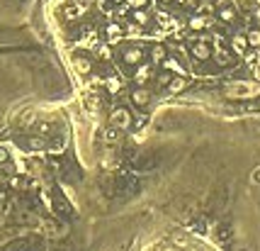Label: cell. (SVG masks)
Masks as SVG:
<instances>
[{
  "instance_id": "cell-1",
  "label": "cell",
  "mask_w": 260,
  "mask_h": 251,
  "mask_svg": "<svg viewBox=\"0 0 260 251\" xmlns=\"http://www.w3.org/2000/svg\"><path fill=\"white\" fill-rule=\"evenodd\" d=\"M224 95L231 100H250L260 95V83L258 81H233L224 88Z\"/></svg>"
},
{
  "instance_id": "cell-2",
  "label": "cell",
  "mask_w": 260,
  "mask_h": 251,
  "mask_svg": "<svg viewBox=\"0 0 260 251\" xmlns=\"http://www.w3.org/2000/svg\"><path fill=\"white\" fill-rule=\"evenodd\" d=\"M212 59H214V64H217V66L226 69V66H233V59H236V54H233L231 49H229V46H226V44L217 37V39H214V46H212Z\"/></svg>"
},
{
  "instance_id": "cell-3",
  "label": "cell",
  "mask_w": 260,
  "mask_h": 251,
  "mask_svg": "<svg viewBox=\"0 0 260 251\" xmlns=\"http://www.w3.org/2000/svg\"><path fill=\"white\" fill-rule=\"evenodd\" d=\"M153 78H156V66H153L151 61H149V64H144V61H141V64H137V66H134V73H132V81H134V85H149Z\"/></svg>"
},
{
  "instance_id": "cell-4",
  "label": "cell",
  "mask_w": 260,
  "mask_h": 251,
  "mask_svg": "<svg viewBox=\"0 0 260 251\" xmlns=\"http://www.w3.org/2000/svg\"><path fill=\"white\" fill-rule=\"evenodd\" d=\"M190 54L194 61H209L212 59V44H209V39L207 37H197L190 44Z\"/></svg>"
},
{
  "instance_id": "cell-5",
  "label": "cell",
  "mask_w": 260,
  "mask_h": 251,
  "mask_svg": "<svg viewBox=\"0 0 260 251\" xmlns=\"http://www.w3.org/2000/svg\"><path fill=\"white\" fill-rule=\"evenodd\" d=\"M110 125L117 127L119 132H124V129H129L132 127V112L126 110V108H114V110L110 112Z\"/></svg>"
},
{
  "instance_id": "cell-6",
  "label": "cell",
  "mask_w": 260,
  "mask_h": 251,
  "mask_svg": "<svg viewBox=\"0 0 260 251\" xmlns=\"http://www.w3.org/2000/svg\"><path fill=\"white\" fill-rule=\"evenodd\" d=\"M144 61V49L139 46V44H132V46H124L122 49V64L124 66H137Z\"/></svg>"
},
{
  "instance_id": "cell-7",
  "label": "cell",
  "mask_w": 260,
  "mask_h": 251,
  "mask_svg": "<svg viewBox=\"0 0 260 251\" xmlns=\"http://www.w3.org/2000/svg\"><path fill=\"white\" fill-rule=\"evenodd\" d=\"M129 100H132V105H134V108H146V105L151 103L149 85H134V88H132V93H129Z\"/></svg>"
},
{
  "instance_id": "cell-8",
  "label": "cell",
  "mask_w": 260,
  "mask_h": 251,
  "mask_svg": "<svg viewBox=\"0 0 260 251\" xmlns=\"http://www.w3.org/2000/svg\"><path fill=\"white\" fill-rule=\"evenodd\" d=\"M212 27V15H190V20H187V29L192 32H202V29H209Z\"/></svg>"
},
{
  "instance_id": "cell-9",
  "label": "cell",
  "mask_w": 260,
  "mask_h": 251,
  "mask_svg": "<svg viewBox=\"0 0 260 251\" xmlns=\"http://www.w3.org/2000/svg\"><path fill=\"white\" fill-rule=\"evenodd\" d=\"M85 13H88V5H85V3H81V0H76V3L66 5V20H69V22H76V20H81Z\"/></svg>"
},
{
  "instance_id": "cell-10",
  "label": "cell",
  "mask_w": 260,
  "mask_h": 251,
  "mask_svg": "<svg viewBox=\"0 0 260 251\" xmlns=\"http://www.w3.org/2000/svg\"><path fill=\"white\" fill-rule=\"evenodd\" d=\"M73 69L78 71L81 76H90L93 73V59H88V56H83V54L73 56Z\"/></svg>"
},
{
  "instance_id": "cell-11",
  "label": "cell",
  "mask_w": 260,
  "mask_h": 251,
  "mask_svg": "<svg viewBox=\"0 0 260 251\" xmlns=\"http://www.w3.org/2000/svg\"><path fill=\"white\" fill-rule=\"evenodd\" d=\"M149 56H151V64H153V66H161V61L168 56V46H165V44H161V42L151 44Z\"/></svg>"
},
{
  "instance_id": "cell-12",
  "label": "cell",
  "mask_w": 260,
  "mask_h": 251,
  "mask_svg": "<svg viewBox=\"0 0 260 251\" xmlns=\"http://www.w3.org/2000/svg\"><path fill=\"white\" fill-rule=\"evenodd\" d=\"M185 85H187L185 76H170V81L165 83V93H168V95H178V93L185 90Z\"/></svg>"
},
{
  "instance_id": "cell-13",
  "label": "cell",
  "mask_w": 260,
  "mask_h": 251,
  "mask_svg": "<svg viewBox=\"0 0 260 251\" xmlns=\"http://www.w3.org/2000/svg\"><path fill=\"white\" fill-rule=\"evenodd\" d=\"M229 49H231L236 56H243V54H246L248 49H250V46H248L246 34H233V37H231V46H229Z\"/></svg>"
},
{
  "instance_id": "cell-14",
  "label": "cell",
  "mask_w": 260,
  "mask_h": 251,
  "mask_svg": "<svg viewBox=\"0 0 260 251\" xmlns=\"http://www.w3.org/2000/svg\"><path fill=\"white\" fill-rule=\"evenodd\" d=\"M217 17H219L224 25H233V22H236V17H238V13H236V8H233V5H221L219 10H217Z\"/></svg>"
},
{
  "instance_id": "cell-15",
  "label": "cell",
  "mask_w": 260,
  "mask_h": 251,
  "mask_svg": "<svg viewBox=\"0 0 260 251\" xmlns=\"http://www.w3.org/2000/svg\"><path fill=\"white\" fill-rule=\"evenodd\" d=\"M161 69H163V71H173L175 76H185V69H182V64H180L175 56H165L163 61H161Z\"/></svg>"
},
{
  "instance_id": "cell-16",
  "label": "cell",
  "mask_w": 260,
  "mask_h": 251,
  "mask_svg": "<svg viewBox=\"0 0 260 251\" xmlns=\"http://www.w3.org/2000/svg\"><path fill=\"white\" fill-rule=\"evenodd\" d=\"M102 32H105V37H107V42H117V39H119V37H122V34H124V27H122V25H119V22H107Z\"/></svg>"
},
{
  "instance_id": "cell-17",
  "label": "cell",
  "mask_w": 260,
  "mask_h": 251,
  "mask_svg": "<svg viewBox=\"0 0 260 251\" xmlns=\"http://www.w3.org/2000/svg\"><path fill=\"white\" fill-rule=\"evenodd\" d=\"M132 22H137V25H141V27H146V25L151 22V13L146 10V8L132 10Z\"/></svg>"
},
{
  "instance_id": "cell-18",
  "label": "cell",
  "mask_w": 260,
  "mask_h": 251,
  "mask_svg": "<svg viewBox=\"0 0 260 251\" xmlns=\"http://www.w3.org/2000/svg\"><path fill=\"white\" fill-rule=\"evenodd\" d=\"M25 146H27L29 152H44V149H46V141H44V137H27Z\"/></svg>"
},
{
  "instance_id": "cell-19",
  "label": "cell",
  "mask_w": 260,
  "mask_h": 251,
  "mask_svg": "<svg viewBox=\"0 0 260 251\" xmlns=\"http://www.w3.org/2000/svg\"><path fill=\"white\" fill-rule=\"evenodd\" d=\"M246 39H248V46L253 49H260V27H250L246 32Z\"/></svg>"
},
{
  "instance_id": "cell-20",
  "label": "cell",
  "mask_w": 260,
  "mask_h": 251,
  "mask_svg": "<svg viewBox=\"0 0 260 251\" xmlns=\"http://www.w3.org/2000/svg\"><path fill=\"white\" fill-rule=\"evenodd\" d=\"M95 56L100 61H112V46L110 44H97L95 46Z\"/></svg>"
},
{
  "instance_id": "cell-21",
  "label": "cell",
  "mask_w": 260,
  "mask_h": 251,
  "mask_svg": "<svg viewBox=\"0 0 260 251\" xmlns=\"http://www.w3.org/2000/svg\"><path fill=\"white\" fill-rule=\"evenodd\" d=\"M124 27V34H126V37H139V34H141V25H137V22H126V25H122Z\"/></svg>"
},
{
  "instance_id": "cell-22",
  "label": "cell",
  "mask_w": 260,
  "mask_h": 251,
  "mask_svg": "<svg viewBox=\"0 0 260 251\" xmlns=\"http://www.w3.org/2000/svg\"><path fill=\"white\" fill-rule=\"evenodd\" d=\"M105 88H107L110 93H119V90H122V81H119L117 76H110V78L105 81Z\"/></svg>"
},
{
  "instance_id": "cell-23",
  "label": "cell",
  "mask_w": 260,
  "mask_h": 251,
  "mask_svg": "<svg viewBox=\"0 0 260 251\" xmlns=\"http://www.w3.org/2000/svg\"><path fill=\"white\" fill-rule=\"evenodd\" d=\"M117 139H119V129L110 125V129L105 132V141H110V144H114V141H117Z\"/></svg>"
},
{
  "instance_id": "cell-24",
  "label": "cell",
  "mask_w": 260,
  "mask_h": 251,
  "mask_svg": "<svg viewBox=\"0 0 260 251\" xmlns=\"http://www.w3.org/2000/svg\"><path fill=\"white\" fill-rule=\"evenodd\" d=\"M126 5L132 10H139V8H149V0H126Z\"/></svg>"
},
{
  "instance_id": "cell-25",
  "label": "cell",
  "mask_w": 260,
  "mask_h": 251,
  "mask_svg": "<svg viewBox=\"0 0 260 251\" xmlns=\"http://www.w3.org/2000/svg\"><path fill=\"white\" fill-rule=\"evenodd\" d=\"M8 183H10V188H15V190H17V188H22V178H17V176H13Z\"/></svg>"
},
{
  "instance_id": "cell-26",
  "label": "cell",
  "mask_w": 260,
  "mask_h": 251,
  "mask_svg": "<svg viewBox=\"0 0 260 251\" xmlns=\"http://www.w3.org/2000/svg\"><path fill=\"white\" fill-rule=\"evenodd\" d=\"M8 159H10V152H8L5 146H0V164H5Z\"/></svg>"
},
{
  "instance_id": "cell-27",
  "label": "cell",
  "mask_w": 260,
  "mask_h": 251,
  "mask_svg": "<svg viewBox=\"0 0 260 251\" xmlns=\"http://www.w3.org/2000/svg\"><path fill=\"white\" fill-rule=\"evenodd\" d=\"M37 132H39L41 137H44V134H49V125H46V122H41V125H37Z\"/></svg>"
},
{
  "instance_id": "cell-28",
  "label": "cell",
  "mask_w": 260,
  "mask_h": 251,
  "mask_svg": "<svg viewBox=\"0 0 260 251\" xmlns=\"http://www.w3.org/2000/svg\"><path fill=\"white\" fill-rule=\"evenodd\" d=\"M34 122V112H27L25 117H22V125H32Z\"/></svg>"
},
{
  "instance_id": "cell-29",
  "label": "cell",
  "mask_w": 260,
  "mask_h": 251,
  "mask_svg": "<svg viewBox=\"0 0 260 251\" xmlns=\"http://www.w3.org/2000/svg\"><path fill=\"white\" fill-rule=\"evenodd\" d=\"M253 181H255V183H260V166L255 168V173H253Z\"/></svg>"
},
{
  "instance_id": "cell-30",
  "label": "cell",
  "mask_w": 260,
  "mask_h": 251,
  "mask_svg": "<svg viewBox=\"0 0 260 251\" xmlns=\"http://www.w3.org/2000/svg\"><path fill=\"white\" fill-rule=\"evenodd\" d=\"M161 5H170V3H175V0H158Z\"/></svg>"
},
{
  "instance_id": "cell-31",
  "label": "cell",
  "mask_w": 260,
  "mask_h": 251,
  "mask_svg": "<svg viewBox=\"0 0 260 251\" xmlns=\"http://www.w3.org/2000/svg\"><path fill=\"white\" fill-rule=\"evenodd\" d=\"M255 20H258V25H260V8L255 10Z\"/></svg>"
},
{
  "instance_id": "cell-32",
  "label": "cell",
  "mask_w": 260,
  "mask_h": 251,
  "mask_svg": "<svg viewBox=\"0 0 260 251\" xmlns=\"http://www.w3.org/2000/svg\"><path fill=\"white\" fill-rule=\"evenodd\" d=\"M110 3H117V5H119V3H124V0H110Z\"/></svg>"
}]
</instances>
